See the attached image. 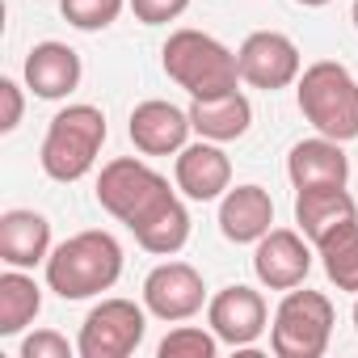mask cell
<instances>
[{"instance_id":"cell-1","label":"cell","mask_w":358,"mask_h":358,"mask_svg":"<svg viewBox=\"0 0 358 358\" xmlns=\"http://www.w3.org/2000/svg\"><path fill=\"white\" fill-rule=\"evenodd\" d=\"M43 266H47V287L59 299H93L122 278V245L114 241V232L89 228L59 241Z\"/></svg>"},{"instance_id":"cell-2","label":"cell","mask_w":358,"mask_h":358,"mask_svg":"<svg viewBox=\"0 0 358 358\" xmlns=\"http://www.w3.org/2000/svg\"><path fill=\"white\" fill-rule=\"evenodd\" d=\"M164 76L186 89L190 101L199 97H224L241 85V64L236 51H228L215 34L207 30H173L169 43L160 47Z\"/></svg>"},{"instance_id":"cell-3","label":"cell","mask_w":358,"mask_h":358,"mask_svg":"<svg viewBox=\"0 0 358 358\" xmlns=\"http://www.w3.org/2000/svg\"><path fill=\"white\" fill-rule=\"evenodd\" d=\"M295 101L299 114L316 127V135H329L337 143L358 139V80L345 64H308L295 80Z\"/></svg>"},{"instance_id":"cell-4","label":"cell","mask_w":358,"mask_h":358,"mask_svg":"<svg viewBox=\"0 0 358 358\" xmlns=\"http://www.w3.org/2000/svg\"><path fill=\"white\" fill-rule=\"evenodd\" d=\"M106 114L89 101H76L68 110H59L47 127V139H43V152H38V164L51 182H80V177L93 173L97 164V152L106 143Z\"/></svg>"},{"instance_id":"cell-5","label":"cell","mask_w":358,"mask_h":358,"mask_svg":"<svg viewBox=\"0 0 358 358\" xmlns=\"http://www.w3.org/2000/svg\"><path fill=\"white\" fill-rule=\"evenodd\" d=\"M333 324H337V312L324 291L291 287L282 295V303L274 308L270 350L278 358H320L333 341Z\"/></svg>"},{"instance_id":"cell-6","label":"cell","mask_w":358,"mask_h":358,"mask_svg":"<svg viewBox=\"0 0 358 358\" xmlns=\"http://www.w3.org/2000/svg\"><path fill=\"white\" fill-rule=\"evenodd\" d=\"M169 199H177V190L169 186V177L156 173L148 160L118 156V160L101 164L97 203H101V211H110L118 224L135 228V224H143L152 211H160Z\"/></svg>"},{"instance_id":"cell-7","label":"cell","mask_w":358,"mask_h":358,"mask_svg":"<svg viewBox=\"0 0 358 358\" xmlns=\"http://www.w3.org/2000/svg\"><path fill=\"white\" fill-rule=\"evenodd\" d=\"M148 308L135 299H101L89 308L80 337H76V354L80 358H131L148 333Z\"/></svg>"},{"instance_id":"cell-8","label":"cell","mask_w":358,"mask_h":358,"mask_svg":"<svg viewBox=\"0 0 358 358\" xmlns=\"http://www.w3.org/2000/svg\"><path fill=\"white\" fill-rule=\"evenodd\" d=\"M236 64H241V80L249 89H262V93H278V89L295 85L299 72H303L299 47L278 30H253L241 43Z\"/></svg>"},{"instance_id":"cell-9","label":"cell","mask_w":358,"mask_h":358,"mask_svg":"<svg viewBox=\"0 0 358 358\" xmlns=\"http://www.w3.org/2000/svg\"><path fill=\"white\" fill-rule=\"evenodd\" d=\"M203 303H207V282L190 262H160L143 278V308L156 320L182 324V320L199 316Z\"/></svg>"},{"instance_id":"cell-10","label":"cell","mask_w":358,"mask_h":358,"mask_svg":"<svg viewBox=\"0 0 358 358\" xmlns=\"http://www.w3.org/2000/svg\"><path fill=\"white\" fill-rule=\"evenodd\" d=\"M207 324L224 345L245 350V345H257L262 333L270 329V308H266L262 291L236 282V287H224L207 299Z\"/></svg>"},{"instance_id":"cell-11","label":"cell","mask_w":358,"mask_h":358,"mask_svg":"<svg viewBox=\"0 0 358 358\" xmlns=\"http://www.w3.org/2000/svg\"><path fill=\"white\" fill-rule=\"evenodd\" d=\"M312 241L295 228H270L257 249H253V274L270 291H291L303 287L312 274Z\"/></svg>"},{"instance_id":"cell-12","label":"cell","mask_w":358,"mask_h":358,"mask_svg":"<svg viewBox=\"0 0 358 358\" xmlns=\"http://www.w3.org/2000/svg\"><path fill=\"white\" fill-rule=\"evenodd\" d=\"M173 186L182 190L186 199L194 203H215L232 190V160L220 143L211 139H199V143H186L177 152V164H173Z\"/></svg>"},{"instance_id":"cell-13","label":"cell","mask_w":358,"mask_h":358,"mask_svg":"<svg viewBox=\"0 0 358 358\" xmlns=\"http://www.w3.org/2000/svg\"><path fill=\"white\" fill-rule=\"evenodd\" d=\"M190 131H194L190 110H177L173 101H160V97L139 101L127 122V135L143 156H177L190 143Z\"/></svg>"},{"instance_id":"cell-14","label":"cell","mask_w":358,"mask_h":358,"mask_svg":"<svg viewBox=\"0 0 358 358\" xmlns=\"http://www.w3.org/2000/svg\"><path fill=\"white\" fill-rule=\"evenodd\" d=\"M22 76H26V89H30L34 97H43V101H64L68 93H76L85 68H80V55H76L68 43L47 38V43L30 47Z\"/></svg>"},{"instance_id":"cell-15","label":"cell","mask_w":358,"mask_h":358,"mask_svg":"<svg viewBox=\"0 0 358 358\" xmlns=\"http://www.w3.org/2000/svg\"><path fill=\"white\" fill-rule=\"evenodd\" d=\"M358 220V203L345 186H312L295 190V224L312 245H324L337 228Z\"/></svg>"},{"instance_id":"cell-16","label":"cell","mask_w":358,"mask_h":358,"mask_svg":"<svg viewBox=\"0 0 358 358\" xmlns=\"http://www.w3.org/2000/svg\"><path fill=\"white\" fill-rule=\"evenodd\" d=\"M287 177L295 190H312V186H345L350 182V156L341 152L337 139L329 135H312L299 139L287 156Z\"/></svg>"},{"instance_id":"cell-17","label":"cell","mask_w":358,"mask_h":358,"mask_svg":"<svg viewBox=\"0 0 358 358\" xmlns=\"http://www.w3.org/2000/svg\"><path fill=\"white\" fill-rule=\"evenodd\" d=\"M51 220L30 211V207H13L0 215V262L5 266H17V270H30L38 262L51 257Z\"/></svg>"},{"instance_id":"cell-18","label":"cell","mask_w":358,"mask_h":358,"mask_svg":"<svg viewBox=\"0 0 358 358\" xmlns=\"http://www.w3.org/2000/svg\"><path fill=\"white\" fill-rule=\"evenodd\" d=\"M274 224V199L262 186H236L220 199V232L232 245H257Z\"/></svg>"},{"instance_id":"cell-19","label":"cell","mask_w":358,"mask_h":358,"mask_svg":"<svg viewBox=\"0 0 358 358\" xmlns=\"http://www.w3.org/2000/svg\"><path fill=\"white\" fill-rule=\"evenodd\" d=\"M190 122H194L199 139L232 143L253 127V101L241 89H232L224 97H199V101H190Z\"/></svg>"},{"instance_id":"cell-20","label":"cell","mask_w":358,"mask_h":358,"mask_svg":"<svg viewBox=\"0 0 358 358\" xmlns=\"http://www.w3.org/2000/svg\"><path fill=\"white\" fill-rule=\"evenodd\" d=\"M38 312H43V287L26 270L9 266L0 274V337H17L22 329L34 324Z\"/></svg>"},{"instance_id":"cell-21","label":"cell","mask_w":358,"mask_h":358,"mask_svg":"<svg viewBox=\"0 0 358 358\" xmlns=\"http://www.w3.org/2000/svg\"><path fill=\"white\" fill-rule=\"evenodd\" d=\"M131 232H135L139 249H148V253H156V257H173V253H182L186 241H190V211H186L182 199H169L160 211H152V215H148L143 224H135Z\"/></svg>"},{"instance_id":"cell-22","label":"cell","mask_w":358,"mask_h":358,"mask_svg":"<svg viewBox=\"0 0 358 358\" xmlns=\"http://www.w3.org/2000/svg\"><path fill=\"white\" fill-rule=\"evenodd\" d=\"M316 253H320V266H324L329 282L337 291H354L358 295V220L337 228L324 245H316Z\"/></svg>"},{"instance_id":"cell-23","label":"cell","mask_w":358,"mask_h":358,"mask_svg":"<svg viewBox=\"0 0 358 358\" xmlns=\"http://www.w3.org/2000/svg\"><path fill=\"white\" fill-rule=\"evenodd\" d=\"M127 5L131 0H59V13H64L68 26H76L85 34H97V30L114 26Z\"/></svg>"},{"instance_id":"cell-24","label":"cell","mask_w":358,"mask_h":358,"mask_svg":"<svg viewBox=\"0 0 358 358\" xmlns=\"http://www.w3.org/2000/svg\"><path fill=\"white\" fill-rule=\"evenodd\" d=\"M220 337L211 333V329H199V324H177L160 345H156V354L160 358H215L220 354Z\"/></svg>"},{"instance_id":"cell-25","label":"cell","mask_w":358,"mask_h":358,"mask_svg":"<svg viewBox=\"0 0 358 358\" xmlns=\"http://www.w3.org/2000/svg\"><path fill=\"white\" fill-rule=\"evenodd\" d=\"M17 354H22V358H72V341H68L64 333H55V329H34V333L22 341Z\"/></svg>"},{"instance_id":"cell-26","label":"cell","mask_w":358,"mask_h":358,"mask_svg":"<svg viewBox=\"0 0 358 358\" xmlns=\"http://www.w3.org/2000/svg\"><path fill=\"white\" fill-rule=\"evenodd\" d=\"M190 9V0H131V13L143 26H169Z\"/></svg>"},{"instance_id":"cell-27","label":"cell","mask_w":358,"mask_h":358,"mask_svg":"<svg viewBox=\"0 0 358 358\" xmlns=\"http://www.w3.org/2000/svg\"><path fill=\"white\" fill-rule=\"evenodd\" d=\"M0 97H5V114H0V131H17L22 127V114H26V97H22V85L13 76L0 80Z\"/></svg>"},{"instance_id":"cell-28","label":"cell","mask_w":358,"mask_h":358,"mask_svg":"<svg viewBox=\"0 0 358 358\" xmlns=\"http://www.w3.org/2000/svg\"><path fill=\"white\" fill-rule=\"evenodd\" d=\"M295 5H303V9H320V5H329V0H295Z\"/></svg>"},{"instance_id":"cell-29","label":"cell","mask_w":358,"mask_h":358,"mask_svg":"<svg viewBox=\"0 0 358 358\" xmlns=\"http://www.w3.org/2000/svg\"><path fill=\"white\" fill-rule=\"evenodd\" d=\"M350 22H354V30H358V0H354V9H350Z\"/></svg>"},{"instance_id":"cell-30","label":"cell","mask_w":358,"mask_h":358,"mask_svg":"<svg viewBox=\"0 0 358 358\" xmlns=\"http://www.w3.org/2000/svg\"><path fill=\"white\" fill-rule=\"evenodd\" d=\"M354 329H358V299H354Z\"/></svg>"}]
</instances>
